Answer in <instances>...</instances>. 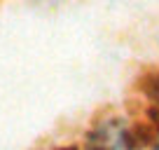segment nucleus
Here are the masks:
<instances>
[{
	"label": "nucleus",
	"mask_w": 159,
	"mask_h": 150,
	"mask_svg": "<svg viewBox=\"0 0 159 150\" xmlns=\"http://www.w3.org/2000/svg\"><path fill=\"white\" fill-rule=\"evenodd\" d=\"M87 150H131V136L115 122H103L96 131H91Z\"/></svg>",
	"instance_id": "nucleus-1"
},
{
	"label": "nucleus",
	"mask_w": 159,
	"mask_h": 150,
	"mask_svg": "<svg viewBox=\"0 0 159 150\" xmlns=\"http://www.w3.org/2000/svg\"><path fill=\"white\" fill-rule=\"evenodd\" d=\"M54 150H80V148H75V145H66V148H54Z\"/></svg>",
	"instance_id": "nucleus-2"
},
{
	"label": "nucleus",
	"mask_w": 159,
	"mask_h": 150,
	"mask_svg": "<svg viewBox=\"0 0 159 150\" xmlns=\"http://www.w3.org/2000/svg\"><path fill=\"white\" fill-rule=\"evenodd\" d=\"M159 120V117H157ZM157 129H159V122H157ZM157 150H159V131H157Z\"/></svg>",
	"instance_id": "nucleus-3"
}]
</instances>
